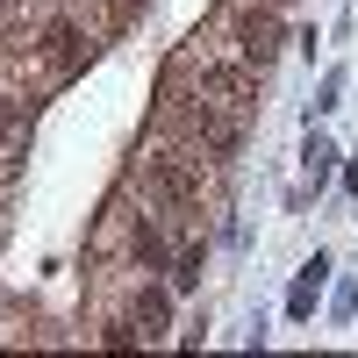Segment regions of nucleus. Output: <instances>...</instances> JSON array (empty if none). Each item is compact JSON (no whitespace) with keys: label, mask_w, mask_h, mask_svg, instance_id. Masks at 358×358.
Wrapping results in <instances>:
<instances>
[{"label":"nucleus","mask_w":358,"mask_h":358,"mask_svg":"<svg viewBox=\"0 0 358 358\" xmlns=\"http://www.w3.org/2000/svg\"><path fill=\"white\" fill-rule=\"evenodd\" d=\"M143 187H151L165 208H201V165L179 158V151H165V158L143 165Z\"/></svg>","instance_id":"nucleus-1"},{"label":"nucleus","mask_w":358,"mask_h":358,"mask_svg":"<svg viewBox=\"0 0 358 358\" xmlns=\"http://www.w3.org/2000/svg\"><path fill=\"white\" fill-rule=\"evenodd\" d=\"M236 50H244L251 65H265V57L280 50V22L273 15H244V22H236Z\"/></svg>","instance_id":"nucleus-2"},{"label":"nucleus","mask_w":358,"mask_h":358,"mask_svg":"<svg viewBox=\"0 0 358 358\" xmlns=\"http://www.w3.org/2000/svg\"><path fill=\"white\" fill-rule=\"evenodd\" d=\"M129 258L143 265V273H158V265H165V236H158V222H136V236H129Z\"/></svg>","instance_id":"nucleus-3"},{"label":"nucleus","mask_w":358,"mask_h":358,"mask_svg":"<svg viewBox=\"0 0 358 358\" xmlns=\"http://www.w3.org/2000/svg\"><path fill=\"white\" fill-rule=\"evenodd\" d=\"M79 43H86V36H79L72 22H50V29H43V50L57 57V65H72V57H79Z\"/></svg>","instance_id":"nucleus-4"},{"label":"nucleus","mask_w":358,"mask_h":358,"mask_svg":"<svg viewBox=\"0 0 358 358\" xmlns=\"http://www.w3.org/2000/svg\"><path fill=\"white\" fill-rule=\"evenodd\" d=\"M136 322H143V337H158V330H165V294H158V287H143V294H136Z\"/></svg>","instance_id":"nucleus-5"},{"label":"nucleus","mask_w":358,"mask_h":358,"mask_svg":"<svg viewBox=\"0 0 358 358\" xmlns=\"http://www.w3.org/2000/svg\"><path fill=\"white\" fill-rule=\"evenodd\" d=\"M201 280V251L187 244V251H179V265H172V287H194Z\"/></svg>","instance_id":"nucleus-6"},{"label":"nucleus","mask_w":358,"mask_h":358,"mask_svg":"<svg viewBox=\"0 0 358 358\" xmlns=\"http://www.w3.org/2000/svg\"><path fill=\"white\" fill-rule=\"evenodd\" d=\"M0 129H22V108H15L8 94H0Z\"/></svg>","instance_id":"nucleus-7"},{"label":"nucleus","mask_w":358,"mask_h":358,"mask_svg":"<svg viewBox=\"0 0 358 358\" xmlns=\"http://www.w3.org/2000/svg\"><path fill=\"white\" fill-rule=\"evenodd\" d=\"M0 8H8V0H0Z\"/></svg>","instance_id":"nucleus-8"}]
</instances>
